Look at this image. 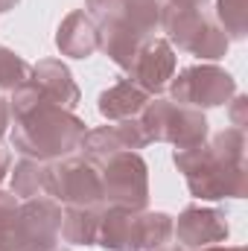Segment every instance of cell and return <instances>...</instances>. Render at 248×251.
Returning a JSON list of instances; mask_svg holds the SVG:
<instances>
[{
  "label": "cell",
  "instance_id": "3957f363",
  "mask_svg": "<svg viewBox=\"0 0 248 251\" xmlns=\"http://www.w3.org/2000/svg\"><path fill=\"white\" fill-rule=\"evenodd\" d=\"M161 26L170 35L167 41H175L181 50L207 62L222 59L231 47V38L222 32V26L213 18L204 15V9L175 6L161 0Z\"/></svg>",
  "mask_w": 248,
  "mask_h": 251
},
{
  "label": "cell",
  "instance_id": "52a82bcc",
  "mask_svg": "<svg viewBox=\"0 0 248 251\" xmlns=\"http://www.w3.org/2000/svg\"><path fill=\"white\" fill-rule=\"evenodd\" d=\"M234 94V76L216 64H193L170 79V100L190 108H219L231 102Z\"/></svg>",
  "mask_w": 248,
  "mask_h": 251
},
{
  "label": "cell",
  "instance_id": "9c48e42d",
  "mask_svg": "<svg viewBox=\"0 0 248 251\" xmlns=\"http://www.w3.org/2000/svg\"><path fill=\"white\" fill-rule=\"evenodd\" d=\"M143 146H149V140H146L140 123H137V117H131V120H120V123L99 126V128L85 131V137L79 143V152H82V158L88 164L102 167L114 155H120V152H137Z\"/></svg>",
  "mask_w": 248,
  "mask_h": 251
},
{
  "label": "cell",
  "instance_id": "6da1fadb",
  "mask_svg": "<svg viewBox=\"0 0 248 251\" xmlns=\"http://www.w3.org/2000/svg\"><path fill=\"white\" fill-rule=\"evenodd\" d=\"M12 126H15L12 128V146L24 158H35L44 164L73 155L79 149L85 131H88L85 120H79L73 111H67L50 100H44L32 111L15 117Z\"/></svg>",
  "mask_w": 248,
  "mask_h": 251
},
{
  "label": "cell",
  "instance_id": "5b68a950",
  "mask_svg": "<svg viewBox=\"0 0 248 251\" xmlns=\"http://www.w3.org/2000/svg\"><path fill=\"white\" fill-rule=\"evenodd\" d=\"M102 204L123 210H146L149 204V167L137 152H120L99 167Z\"/></svg>",
  "mask_w": 248,
  "mask_h": 251
},
{
  "label": "cell",
  "instance_id": "2e32d148",
  "mask_svg": "<svg viewBox=\"0 0 248 251\" xmlns=\"http://www.w3.org/2000/svg\"><path fill=\"white\" fill-rule=\"evenodd\" d=\"M149 100H152V97H149L143 88H137L131 79H123V82H117V85H111L108 91L99 94L97 108H99V114H102L105 120L120 123V120L137 117V114L146 108Z\"/></svg>",
  "mask_w": 248,
  "mask_h": 251
},
{
  "label": "cell",
  "instance_id": "8992f818",
  "mask_svg": "<svg viewBox=\"0 0 248 251\" xmlns=\"http://www.w3.org/2000/svg\"><path fill=\"white\" fill-rule=\"evenodd\" d=\"M44 193H50L59 204L67 207H94L102 204V184L99 170L88 164L85 158L67 155L47 164V181Z\"/></svg>",
  "mask_w": 248,
  "mask_h": 251
},
{
  "label": "cell",
  "instance_id": "ffe728a7",
  "mask_svg": "<svg viewBox=\"0 0 248 251\" xmlns=\"http://www.w3.org/2000/svg\"><path fill=\"white\" fill-rule=\"evenodd\" d=\"M216 24L234 41L248 35V0H216Z\"/></svg>",
  "mask_w": 248,
  "mask_h": 251
},
{
  "label": "cell",
  "instance_id": "4316f807",
  "mask_svg": "<svg viewBox=\"0 0 248 251\" xmlns=\"http://www.w3.org/2000/svg\"><path fill=\"white\" fill-rule=\"evenodd\" d=\"M6 173H9V152L0 146V181L6 178Z\"/></svg>",
  "mask_w": 248,
  "mask_h": 251
},
{
  "label": "cell",
  "instance_id": "8fae6325",
  "mask_svg": "<svg viewBox=\"0 0 248 251\" xmlns=\"http://www.w3.org/2000/svg\"><path fill=\"white\" fill-rule=\"evenodd\" d=\"M173 234L178 237V243L184 249H204V246H213V243H225L228 240L225 210L190 204V207L181 210L178 222H173Z\"/></svg>",
  "mask_w": 248,
  "mask_h": 251
},
{
  "label": "cell",
  "instance_id": "44dd1931",
  "mask_svg": "<svg viewBox=\"0 0 248 251\" xmlns=\"http://www.w3.org/2000/svg\"><path fill=\"white\" fill-rule=\"evenodd\" d=\"M120 18L131 24L137 32L152 35L161 26V0H123Z\"/></svg>",
  "mask_w": 248,
  "mask_h": 251
},
{
  "label": "cell",
  "instance_id": "d6986e66",
  "mask_svg": "<svg viewBox=\"0 0 248 251\" xmlns=\"http://www.w3.org/2000/svg\"><path fill=\"white\" fill-rule=\"evenodd\" d=\"M44 181H47V164L35 161V158H24L15 164L12 173V193L18 199H32L44 193Z\"/></svg>",
  "mask_w": 248,
  "mask_h": 251
},
{
  "label": "cell",
  "instance_id": "d4e9b609",
  "mask_svg": "<svg viewBox=\"0 0 248 251\" xmlns=\"http://www.w3.org/2000/svg\"><path fill=\"white\" fill-rule=\"evenodd\" d=\"M228 117H231V126H234V128H246L248 126V100L243 94H234V97H231Z\"/></svg>",
  "mask_w": 248,
  "mask_h": 251
},
{
  "label": "cell",
  "instance_id": "603a6c76",
  "mask_svg": "<svg viewBox=\"0 0 248 251\" xmlns=\"http://www.w3.org/2000/svg\"><path fill=\"white\" fill-rule=\"evenodd\" d=\"M18 207H21V199L12 190H0V251H12Z\"/></svg>",
  "mask_w": 248,
  "mask_h": 251
},
{
  "label": "cell",
  "instance_id": "7a4b0ae2",
  "mask_svg": "<svg viewBox=\"0 0 248 251\" xmlns=\"http://www.w3.org/2000/svg\"><path fill=\"white\" fill-rule=\"evenodd\" d=\"M173 164L184 176L187 187L196 199L219 201V199H243L248 193L246 164H228V161L216 158L207 143L175 149Z\"/></svg>",
  "mask_w": 248,
  "mask_h": 251
},
{
  "label": "cell",
  "instance_id": "7c38bea8",
  "mask_svg": "<svg viewBox=\"0 0 248 251\" xmlns=\"http://www.w3.org/2000/svg\"><path fill=\"white\" fill-rule=\"evenodd\" d=\"M97 29H99V50L117 64L120 70H131L137 53H140L143 44L152 38V35L137 32L131 24H125L123 18H111V21L99 24Z\"/></svg>",
  "mask_w": 248,
  "mask_h": 251
},
{
  "label": "cell",
  "instance_id": "83f0119b",
  "mask_svg": "<svg viewBox=\"0 0 248 251\" xmlns=\"http://www.w3.org/2000/svg\"><path fill=\"white\" fill-rule=\"evenodd\" d=\"M198 251H246L243 246H204V249Z\"/></svg>",
  "mask_w": 248,
  "mask_h": 251
},
{
  "label": "cell",
  "instance_id": "cb8c5ba5",
  "mask_svg": "<svg viewBox=\"0 0 248 251\" xmlns=\"http://www.w3.org/2000/svg\"><path fill=\"white\" fill-rule=\"evenodd\" d=\"M85 15L99 26V24H105V21H111V18H120V12H123V0H85Z\"/></svg>",
  "mask_w": 248,
  "mask_h": 251
},
{
  "label": "cell",
  "instance_id": "f546056e",
  "mask_svg": "<svg viewBox=\"0 0 248 251\" xmlns=\"http://www.w3.org/2000/svg\"><path fill=\"white\" fill-rule=\"evenodd\" d=\"M164 251H190V249H184V246H178V249H164Z\"/></svg>",
  "mask_w": 248,
  "mask_h": 251
},
{
  "label": "cell",
  "instance_id": "ac0fdd59",
  "mask_svg": "<svg viewBox=\"0 0 248 251\" xmlns=\"http://www.w3.org/2000/svg\"><path fill=\"white\" fill-rule=\"evenodd\" d=\"M131 213L123 207H102L99 228H97V246L105 251H128V231H131Z\"/></svg>",
  "mask_w": 248,
  "mask_h": 251
},
{
  "label": "cell",
  "instance_id": "484cf974",
  "mask_svg": "<svg viewBox=\"0 0 248 251\" xmlns=\"http://www.w3.org/2000/svg\"><path fill=\"white\" fill-rule=\"evenodd\" d=\"M9 126H12V114H9V100L0 94V137L9 131Z\"/></svg>",
  "mask_w": 248,
  "mask_h": 251
},
{
  "label": "cell",
  "instance_id": "277c9868",
  "mask_svg": "<svg viewBox=\"0 0 248 251\" xmlns=\"http://www.w3.org/2000/svg\"><path fill=\"white\" fill-rule=\"evenodd\" d=\"M137 123H140L149 143H173L175 149H187V146H198L207 140L204 111L178 105V102L164 100V97L149 100L146 108L137 114Z\"/></svg>",
  "mask_w": 248,
  "mask_h": 251
},
{
  "label": "cell",
  "instance_id": "9a60e30c",
  "mask_svg": "<svg viewBox=\"0 0 248 251\" xmlns=\"http://www.w3.org/2000/svg\"><path fill=\"white\" fill-rule=\"evenodd\" d=\"M173 216L164 210H137L131 213L128 251H155L164 249L173 237Z\"/></svg>",
  "mask_w": 248,
  "mask_h": 251
},
{
  "label": "cell",
  "instance_id": "e0dca14e",
  "mask_svg": "<svg viewBox=\"0 0 248 251\" xmlns=\"http://www.w3.org/2000/svg\"><path fill=\"white\" fill-rule=\"evenodd\" d=\"M102 204L94 207H67L62 210V237L70 246H97V228H99Z\"/></svg>",
  "mask_w": 248,
  "mask_h": 251
},
{
  "label": "cell",
  "instance_id": "30bf717a",
  "mask_svg": "<svg viewBox=\"0 0 248 251\" xmlns=\"http://www.w3.org/2000/svg\"><path fill=\"white\" fill-rule=\"evenodd\" d=\"M131 82L149 97H158L175 76V50L167 38H149L131 64Z\"/></svg>",
  "mask_w": 248,
  "mask_h": 251
},
{
  "label": "cell",
  "instance_id": "ba28073f",
  "mask_svg": "<svg viewBox=\"0 0 248 251\" xmlns=\"http://www.w3.org/2000/svg\"><path fill=\"white\" fill-rule=\"evenodd\" d=\"M62 231V204L53 196L24 199L15 216L12 251H53Z\"/></svg>",
  "mask_w": 248,
  "mask_h": 251
},
{
  "label": "cell",
  "instance_id": "f1b7e54d",
  "mask_svg": "<svg viewBox=\"0 0 248 251\" xmlns=\"http://www.w3.org/2000/svg\"><path fill=\"white\" fill-rule=\"evenodd\" d=\"M18 3H21V0H0V15H3V12H9V9H15Z\"/></svg>",
  "mask_w": 248,
  "mask_h": 251
},
{
  "label": "cell",
  "instance_id": "7402d4cb",
  "mask_svg": "<svg viewBox=\"0 0 248 251\" xmlns=\"http://www.w3.org/2000/svg\"><path fill=\"white\" fill-rule=\"evenodd\" d=\"M29 79V64L24 62L18 53H12L9 47H0V94H12L18 85H24Z\"/></svg>",
  "mask_w": 248,
  "mask_h": 251
},
{
  "label": "cell",
  "instance_id": "5bb4252c",
  "mask_svg": "<svg viewBox=\"0 0 248 251\" xmlns=\"http://www.w3.org/2000/svg\"><path fill=\"white\" fill-rule=\"evenodd\" d=\"M56 47L67 59H91L99 50V29L85 12H70L56 29Z\"/></svg>",
  "mask_w": 248,
  "mask_h": 251
},
{
  "label": "cell",
  "instance_id": "4fadbf2b",
  "mask_svg": "<svg viewBox=\"0 0 248 251\" xmlns=\"http://www.w3.org/2000/svg\"><path fill=\"white\" fill-rule=\"evenodd\" d=\"M29 79L44 91V97L56 105H62L67 111H73L79 105V85L73 82L70 70L62 59H41L38 64L29 67Z\"/></svg>",
  "mask_w": 248,
  "mask_h": 251
},
{
  "label": "cell",
  "instance_id": "4dcf8cb0",
  "mask_svg": "<svg viewBox=\"0 0 248 251\" xmlns=\"http://www.w3.org/2000/svg\"><path fill=\"white\" fill-rule=\"evenodd\" d=\"M53 251H62V249H53Z\"/></svg>",
  "mask_w": 248,
  "mask_h": 251
}]
</instances>
